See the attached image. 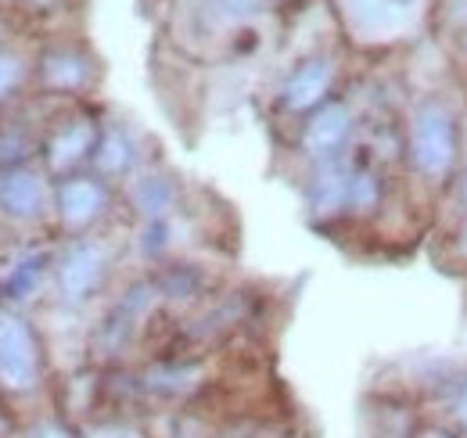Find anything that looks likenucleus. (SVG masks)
Wrapping results in <instances>:
<instances>
[{"instance_id":"f257e3e1","label":"nucleus","mask_w":467,"mask_h":438,"mask_svg":"<svg viewBox=\"0 0 467 438\" xmlns=\"http://www.w3.org/2000/svg\"><path fill=\"white\" fill-rule=\"evenodd\" d=\"M44 384V345L22 313H0V395L29 399Z\"/></svg>"},{"instance_id":"f03ea898","label":"nucleus","mask_w":467,"mask_h":438,"mask_svg":"<svg viewBox=\"0 0 467 438\" xmlns=\"http://www.w3.org/2000/svg\"><path fill=\"white\" fill-rule=\"evenodd\" d=\"M410 155H413V165L424 176H446L450 172V165L457 159V122H453L446 105L428 101L413 115Z\"/></svg>"},{"instance_id":"7ed1b4c3","label":"nucleus","mask_w":467,"mask_h":438,"mask_svg":"<svg viewBox=\"0 0 467 438\" xmlns=\"http://www.w3.org/2000/svg\"><path fill=\"white\" fill-rule=\"evenodd\" d=\"M109 245L98 237H76L55 259V284L65 302H87L109 274Z\"/></svg>"},{"instance_id":"20e7f679","label":"nucleus","mask_w":467,"mask_h":438,"mask_svg":"<svg viewBox=\"0 0 467 438\" xmlns=\"http://www.w3.org/2000/svg\"><path fill=\"white\" fill-rule=\"evenodd\" d=\"M98 133L101 126L87 115H65L58 119L44 137H40V159L47 165V172L55 176H72L83 162L94 159L98 148Z\"/></svg>"},{"instance_id":"39448f33","label":"nucleus","mask_w":467,"mask_h":438,"mask_svg":"<svg viewBox=\"0 0 467 438\" xmlns=\"http://www.w3.org/2000/svg\"><path fill=\"white\" fill-rule=\"evenodd\" d=\"M51 209V187L47 176L33 165L4 169L0 172V223L7 226H33Z\"/></svg>"},{"instance_id":"423d86ee","label":"nucleus","mask_w":467,"mask_h":438,"mask_svg":"<svg viewBox=\"0 0 467 438\" xmlns=\"http://www.w3.org/2000/svg\"><path fill=\"white\" fill-rule=\"evenodd\" d=\"M109 205H112V194L101 176L72 172V176H61V183L55 187V216L68 234H87L109 213Z\"/></svg>"},{"instance_id":"0eeeda50","label":"nucleus","mask_w":467,"mask_h":438,"mask_svg":"<svg viewBox=\"0 0 467 438\" xmlns=\"http://www.w3.org/2000/svg\"><path fill=\"white\" fill-rule=\"evenodd\" d=\"M98 68H94V57L87 55L83 47L76 44H55L47 51H40L36 57V79L47 94H58V98H72V94H83L90 83H94Z\"/></svg>"},{"instance_id":"6e6552de","label":"nucleus","mask_w":467,"mask_h":438,"mask_svg":"<svg viewBox=\"0 0 467 438\" xmlns=\"http://www.w3.org/2000/svg\"><path fill=\"white\" fill-rule=\"evenodd\" d=\"M352 133V115L342 101H327L317 111H309L306 126H302V148L306 155H313L317 162L338 159V151L346 148Z\"/></svg>"},{"instance_id":"1a4fd4ad","label":"nucleus","mask_w":467,"mask_h":438,"mask_svg":"<svg viewBox=\"0 0 467 438\" xmlns=\"http://www.w3.org/2000/svg\"><path fill=\"white\" fill-rule=\"evenodd\" d=\"M335 87V61L331 57H306L281 87V105L288 111H317L327 105Z\"/></svg>"},{"instance_id":"9d476101","label":"nucleus","mask_w":467,"mask_h":438,"mask_svg":"<svg viewBox=\"0 0 467 438\" xmlns=\"http://www.w3.org/2000/svg\"><path fill=\"white\" fill-rule=\"evenodd\" d=\"M306 205H309V216L317 219L342 216L349 209V169L338 159L317 162L306 183Z\"/></svg>"},{"instance_id":"9b49d317","label":"nucleus","mask_w":467,"mask_h":438,"mask_svg":"<svg viewBox=\"0 0 467 438\" xmlns=\"http://www.w3.org/2000/svg\"><path fill=\"white\" fill-rule=\"evenodd\" d=\"M151 295H155V287L151 284H137V287H130L126 291V298H119L116 306H112V313L105 317V324L98 328L94 334V345L101 349V352H119L126 341H130V334L137 328V320L144 317V309L151 306Z\"/></svg>"},{"instance_id":"f8f14e48","label":"nucleus","mask_w":467,"mask_h":438,"mask_svg":"<svg viewBox=\"0 0 467 438\" xmlns=\"http://www.w3.org/2000/svg\"><path fill=\"white\" fill-rule=\"evenodd\" d=\"M51 266H55V263H51L47 252H36V248L18 252V256L11 259V266H7V276H4V284H0V295H4L7 302H26V298H33V295L40 291V284H44V276H47Z\"/></svg>"},{"instance_id":"ddd939ff","label":"nucleus","mask_w":467,"mask_h":438,"mask_svg":"<svg viewBox=\"0 0 467 438\" xmlns=\"http://www.w3.org/2000/svg\"><path fill=\"white\" fill-rule=\"evenodd\" d=\"M90 162H94L101 180L105 176H122L137 162V144H133V137L122 126H109V130L98 133V148H94Z\"/></svg>"},{"instance_id":"4468645a","label":"nucleus","mask_w":467,"mask_h":438,"mask_svg":"<svg viewBox=\"0 0 467 438\" xmlns=\"http://www.w3.org/2000/svg\"><path fill=\"white\" fill-rule=\"evenodd\" d=\"M130 198H133V205L148 219H166V213L176 205V187L170 176L148 172V176H137V180H133Z\"/></svg>"},{"instance_id":"2eb2a0df","label":"nucleus","mask_w":467,"mask_h":438,"mask_svg":"<svg viewBox=\"0 0 467 438\" xmlns=\"http://www.w3.org/2000/svg\"><path fill=\"white\" fill-rule=\"evenodd\" d=\"M194 378L198 374H194L191 363H159V367H151L144 374L140 388L148 395H159V399H180V395H187L194 388Z\"/></svg>"},{"instance_id":"dca6fc26","label":"nucleus","mask_w":467,"mask_h":438,"mask_svg":"<svg viewBox=\"0 0 467 438\" xmlns=\"http://www.w3.org/2000/svg\"><path fill=\"white\" fill-rule=\"evenodd\" d=\"M33 155H40V141L22 122H4L0 126V172L29 165Z\"/></svg>"},{"instance_id":"f3484780","label":"nucleus","mask_w":467,"mask_h":438,"mask_svg":"<svg viewBox=\"0 0 467 438\" xmlns=\"http://www.w3.org/2000/svg\"><path fill=\"white\" fill-rule=\"evenodd\" d=\"M381 202V180L370 169H349V213H370Z\"/></svg>"},{"instance_id":"a211bd4d","label":"nucleus","mask_w":467,"mask_h":438,"mask_svg":"<svg viewBox=\"0 0 467 438\" xmlns=\"http://www.w3.org/2000/svg\"><path fill=\"white\" fill-rule=\"evenodd\" d=\"M29 79V65L26 57L11 47H0V105H7Z\"/></svg>"},{"instance_id":"6ab92c4d","label":"nucleus","mask_w":467,"mask_h":438,"mask_svg":"<svg viewBox=\"0 0 467 438\" xmlns=\"http://www.w3.org/2000/svg\"><path fill=\"white\" fill-rule=\"evenodd\" d=\"M18 438H79V432L65 417H36Z\"/></svg>"},{"instance_id":"aec40b11","label":"nucleus","mask_w":467,"mask_h":438,"mask_svg":"<svg viewBox=\"0 0 467 438\" xmlns=\"http://www.w3.org/2000/svg\"><path fill=\"white\" fill-rule=\"evenodd\" d=\"M11 435H15V417H11V410H7V402L0 395V438H11Z\"/></svg>"},{"instance_id":"412c9836","label":"nucleus","mask_w":467,"mask_h":438,"mask_svg":"<svg viewBox=\"0 0 467 438\" xmlns=\"http://www.w3.org/2000/svg\"><path fill=\"white\" fill-rule=\"evenodd\" d=\"M457 413H461V421L467 424V381H464V388H461V399H457Z\"/></svg>"},{"instance_id":"4be33fe9","label":"nucleus","mask_w":467,"mask_h":438,"mask_svg":"<svg viewBox=\"0 0 467 438\" xmlns=\"http://www.w3.org/2000/svg\"><path fill=\"white\" fill-rule=\"evenodd\" d=\"M461 252H464V256H467V226H464V230H461Z\"/></svg>"},{"instance_id":"5701e85b","label":"nucleus","mask_w":467,"mask_h":438,"mask_svg":"<svg viewBox=\"0 0 467 438\" xmlns=\"http://www.w3.org/2000/svg\"><path fill=\"white\" fill-rule=\"evenodd\" d=\"M464 202H467V176H464Z\"/></svg>"},{"instance_id":"b1692460","label":"nucleus","mask_w":467,"mask_h":438,"mask_svg":"<svg viewBox=\"0 0 467 438\" xmlns=\"http://www.w3.org/2000/svg\"><path fill=\"white\" fill-rule=\"evenodd\" d=\"M0 33H4V26H0Z\"/></svg>"},{"instance_id":"393cba45","label":"nucleus","mask_w":467,"mask_h":438,"mask_svg":"<svg viewBox=\"0 0 467 438\" xmlns=\"http://www.w3.org/2000/svg\"><path fill=\"white\" fill-rule=\"evenodd\" d=\"M0 298H4V295H0Z\"/></svg>"}]
</instances>
